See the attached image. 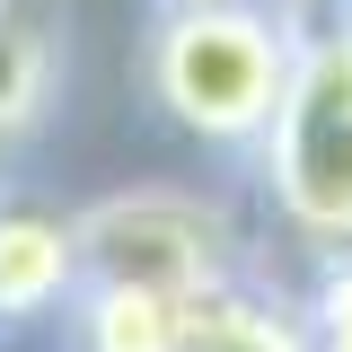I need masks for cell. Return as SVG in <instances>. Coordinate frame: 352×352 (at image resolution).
<instances>
[{
  "mask_svg": "<svg viewBox=\"0 0 352 352\" xmlns=\"http://www.w3.org/2000/svg\"><path fill=\"white\" fill-rule=\"evenodd\" d=\"M176 300L124 291V282H80V300L62 308L71 352H176Z\"/></svg>",
  "mask_w": 352,
  "mask_h": 352,
  "instance_id": "52a82bcc",
  "label": "cell"
},
{
  "mask_svg": "<svg viewBox=\"0 0 352 352\" xmlns=\"http://www.w3.org/2000/svg\"><path fill=\"white\" fill-rule=\"evenodd\" d=\"M247 176L273 203L282 238L308 256H352V18L335 0H300V53Z\"/></svg>",
  "mask_w": 352,
  "mask_h": 352,
  "instance_id": "7a4b0ae2",
  "label": "cell"
},
{
  "mask_svg": "<svg viewBox=\"0 0 352 352\" xmlns=\"http://www.w3.org/2000/svg\"><path fill=\"white\" fill-rule=\"evenodd\" d=\"M335 9H344V18H352V0H335Z\"/></svg>",
  "mask_w": 352,
  "mask_h": 352,
  "instance_id": "30bf717a",
  "label": "cell"
},
{
  "mask_svg": "<svg viewBox=\"0 0 352 352\" xmlns=\"http://www.w3.org/2000/svg\"><path fill=\"white\" fill-rule=\"evenodd\" d=\"M308 317V352H352V256H326L300 291Z\"/></svg>",
  "mask_w": 352,
  "mask_h": 352,
  "instance_id": "ba28073f",
  "label": "cell"
},
{
  "mask_svg": "<svg viewBox=\"0 0 352 352\" xmlns=\"http://www.w3.org/2000/svg\"><path fill=\"white\" fill-rule=\"evenodd\" d=\"M176 352H308L300 291L264 282L256 264H247L238 282L185 300V317H176Z\"/></svg>",
  "mask_w": 352,
  "mask_h": 352,
  "instance_id": "8992f818",
  "label": "cell"
},
{
  "mask_svg": "<svg viewBox=\"0 0 352 352\" xmlns=\"http://www.w3.org/2000/svg\"><path fill=\"white\" fill-rule=\"evenodd\" d=\"M80 264L88 282H124L150 300H203L220 282L247 273V238L238 220L220 212L212 194L194 185H124V194H97L80 212Z\"/></svg>",
  "mask_w": 352,
  "mask_h": 352,
  "instance_id": "3957f363",
  "label": "cell"
},
{
  "mask_svg": "<svg viewBox=\"0 0 352 352\" xmlns=\"http://www.w3.org/2000/svg\"><path fill=\"white\" fill-rule=\"evenodd\" d=\"M71 97V0H0V185L44 150Z\"/></svg>",
  "mask_w": 352,
  "mask_h": 352,
  "instance_id": "277c9868",
  "label": "cell"
},
{
  "mask_svg": "<svg viewBox=\"0 0 352 352\" xmlns=\"http://www.w3.org/2000/svg\"><path fill=\"white\" fill-rule=\"evenodd\" d=\"M300 53V0H220V9H150L141 88L159 124L212 159H247L282 106Z\"/></svg>",
  "mask_w": 352,
  "mask_h": 352,
  "instance_id": "6da1fadb",
  "label": "cell"
},
{
  "mask_svg": "<svg viewBox=\"0 0 352 352\" xmlns=\"http://www.w3.org/2000/svg\"><path fill=\"white\" fill-rule=\"evenodd\" d=\"M159 9H220V0H159Z\"/></svg>",
  "mask_w": 352,
  "mask_h": 352,
  "instance_id": "9c48e42d",
  "label": "cell"
},
{
  "mask_svg": "<svg viewBox=\"0 0 352 352\" xmlns=\"http://www.w3.org/2000/svg\"><path fill=\"white\" fill-rule=\"evenodd\" d=\"M80 212H62L36 185H0V335L18 326H62V308L80 300Z\"/></svg>",
  "mask_w": 352,
  "mask_h": 352,
  "instance_id": "5b68a950",
  "label": "cell"
}]
</instances>
